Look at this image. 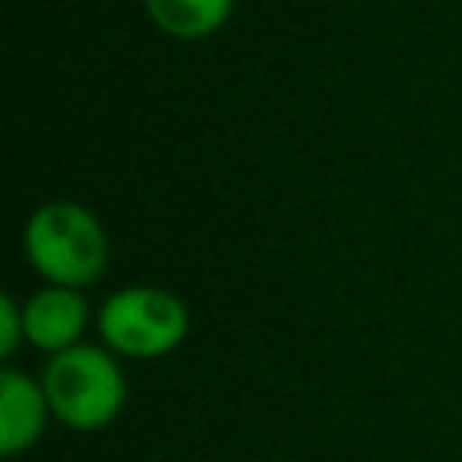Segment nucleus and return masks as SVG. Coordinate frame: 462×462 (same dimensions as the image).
Returning a JSON list of instances; mask_svg holds the SVG:
<instances>
[{
    "mask_svg": "<svg viewBox=\"0 0 462 462\" xmlns=\"http://www.w3.org/2000/svg\"><path fill=\"white\" fill-rule=\"evenodd\" d=\"M40 383L51 415L76 433L108 430L126 408V375L105 343H79L47 357Z\"/></svg>",
    "mask_w": 462,
    "mask_h": 462,
    "instance_id": "obj_1",
    "label": "nucleus"
},
{
    "mask_svg": "<svg viewBox=\"0 0 462 462\" xmlns=\"http://www.w3.org/2000/svg\"><path fill=\"white\" fill-rule=\"evenodd\" d=\"M25 256L47 285L83 289L108 263V235L79 202H43L22 231Z\"/></svg>",
    "mask_w": 462,
    "mask_h": 462,
    "instance_id": "obj_2",
    "label": "nucleus"
},
{
    "mask_svg": "<svg viewBox=\"0 0 462 462\" xmlns=\"http://www.w3.org/2000/svg\"><path fill=\"white\" fill-rule=\"evenodd\" d=\"M101 343L116 357L155 361L173 354L188 336V307L180 296L159 285L116 289L94 314Z\"/></svg>",
    "mask_w": 462,
    "mask_h": 462,
    "instance_id": "obj_3",
    "label": "nucleus"
},
{
    "mask_svg": "<svg viewBox=\"0 0 462 462\" xmlns=\"http://www.w3.org/2000/svg\"><path fill=\"white\" fill-rule=\"evenodd\" d=\"M22 318H25V343L54 357L61 350L87 343L83 332L90 325V303L83 289L47 285L22 303Z\"/></svg>",
    "mask_w": 462,
    "mask_h": 462,
    "instance_id": "obj_4",
    "label": "nucleus"
},
{
    "mask_svg": "<svg viewBox=\"0 0 462 462\" xmlns=\"http://www.w3.org/2000/svg\"><path fill=\"white\" fill-rule=\"evenodd\" d=\"M51 419L54 415H51L43 383L7 365L0 372V451L7 458L32 451L47 433Z\"/></svg>",
    "mask_w": 462,
    "mask_h": 462,
    "instance_id": "obj_5",
    "label": "nucleus"
},
{
    "mask_svg": "<svg viewBox=\"0 0 462 462\" xmlns=\"http://www.w3.org/2000/svg\"><path fill=\"white\" fill-rule=\"evenodd\" d=\"M231 4L235 0H144V11L166 36L199 40L227 22Z\"/></svg>",
    "mask_w": 462,
    "mask_h": 462,
    "instance_id": "obj_6",
    "label": "nucleus"
},
{
    "mask_svg": "<svg viewBox=\"0 0 462 462\" xmlns=\"http://www.w3.org/2000/svg\"><path fill=\"white\" fill-rule=\"evenodd\" d=\"M25 343V318L22 303L14 296H0V357H14L18 346Z\"/></svg>",
    "mask_w": 462,
    "mask_h": 462,
    "instance_id": "obj_7",
    "label": "nucleus"
}]
</instances>
